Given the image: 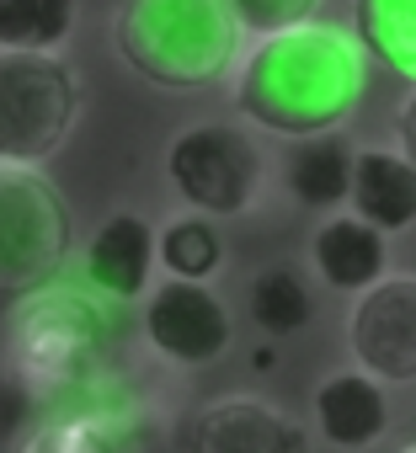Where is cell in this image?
<instances>
[{
  "label": "cell",
  "mask_w": 416,
  "mask_h": 453,
  "mask_svg": "<svg viewBox=\"0 0 416 453\" xmlns=\"http://www.w3.org/2000/svg\"><path fill=\"white\" fill-rule=\"evenodd\" d=\"M241 27L225 0H118L112 49L160 91H208L241 59Z\"/></svg>",
  "instance_id": "obj_3"
},
{
  "label": "cell",
  "mask_w": 416,
  "mask_h": 453,
  "mask_svg": "<svg viewBox=\"0 0 416 453\" xmlns=\"http://www.w3.org/2000/svg\"><path fill=\"white\" fill-rule=\"evenodd\" d=\"M225 262V241L214 230V219H203V213H176L166 219L160 230H155V267L166 278H187V283H208L220 273Z\"/></svg>",
  "instance_id": "obj_18"
},
{
  "label": "cell",
  "mask_w": 416,
  "mask_h": 453,
  "mask_svg": "<svg viewBox=\"0 0 416 453\" xmlns=\"http://www.w3.org/2000/svg\"><path fill=\"white\" fill-rule=\"evenodd\" d=\"M310 273L336 294H363L389 273V235L352 213H331L310 235Z\"/></svg>",
  "instance_id": "obj_14"
},
{
  "label": "cell",
  "mask_w": 416,
  "mask_h": 453,
  "mask_svg": "<svg viewBox=\"0 0 416 453\" xmlns=\"http://www.w3.org/2000/svg\"><path fill=\"white\" fill-rule=\"evenodd\" d=\"M187 453H315V437L289 405L230 389L192 411Z\"/></svg>",
  "instance_id": "obj_10"
},
{
  "label": "cell",
  "mask_w": 416,
  "mask_h": 453,
  "mask_svg": "<svg viewBox=\"0 0 416 453\" xmlns=\"http://www.w3.org/2000/svg\"><path fill=\"white\" fill-rule=\"evenodd\" d=\"M395 453H416V437H411V442H400V448H395Z\"/></svg>",
  "instance_id": "obj_23"
},
{
  "label": "cell",
  "mask_w": 416,
  "mask_h": 453,
  "mask_svg": "<svg viewBox=\"0 0 416 453\" xmlns=\"http://www.w3.org/2000/svg\"><path fill=\"white\" fill-rule=\"evenodd\" d=\"M347 33L363 59L416 86V0H352Z\"/></svg>",
  "instance_id": "obj_16"
},
{
  "label": "cell",
  "mask_w": 416,
  "mask_h": 453,
  "mask_svg": "<svg viewBox=\"0 0 416 453\" xmlns=\"http://www.w3.org/2000/svg\"><path fill=\"white\" fill-rule=\"evenodd\" d=\"M81 118V75L59 54L0 49V165H49Z\"/></svg>",
  "instance_id": "obj_6"
},
{
  "label": "cell",
  "mask_w": 416,
  "mask_h": 453,
  "mask_svg": "<svg viewBox=\"0 0 416 453\" xmlns=\"http://www.w3.org/2000/svg\"><path fill=\"white\" fill-rule=\"evenodd\" d=\"M395 144H400V155L416 165V86H411V96L395 107Z\"/></svg>",
  "instance_id": "obj_21"
},
{
  "label": "cell",
  "mask_w": 416,
  "mask_h": 453,
  "mask_svg": "<svg viewBox=\"0 0 416 453\" xmlns=\"http://www.w3.org/2000/svg\"><path fill=\"white\" fill-rule=\"evenodd\" d=\"M273 363H278L273 347H257V352H251V368H257V373H273Z\"/></svg>",
  "instance_id": "obj_22"
},
{
  "label": "cell",
  "mask_w": 416,
  "mask_h": 453,
  "mask_svg": "<svg viewBox=\"0 0 416 453\" xmlns=\"http://www.w3.org/2000/svg\"><path fill=\"white\" fill-rule=\"evenodd\" d=\"M75 213L43 165H0V299H22L70 267Z\"/></svg>",
  "instance_id": "obj_4"
},
{
  "label": "cell",
  "mask_w": 416,
  "mask_h": 453,
  "mask_svg": "<svg viewBox=\"0 0 416 453\" xmlns=\"http://www.w3.org/2000/svg\"><path fill=\"white\" fill-rule=\"evenodd\" d=\"M139 347V326H128L123 304L96 299L86 283H49L12 299L0 326V373L38 411L123 405L150 395Z\"/></svg>",
  "instance_id": "obj_1"
},
{
  "label": "cell",
  "mask_w": 416,
  "mask_h": 453,
  "mask_svg": "<svg viewBox=\"0 0 416 453\" xmlns=\"http://www.w3.org/2000/svg\"><path fill=\"white\" fill-rule=\"evenodd\" d=\"M12 453H171V421L150 395L91 411H38Z\"/></svg>",
  "instance_id": "obj_8"
},
{
  "label": "cell",
  "mask_w": 416,
  "mask_h": 453,
  "mask_svg": "<svg viewBox=\"0 0 416 453\" xmlns=\"http://www.w3.org/2000/svg\"><path fill=\"white\" fill-rule=\"evenodd\" d=\"M230 75L241 123L278 139L336 134L363 102V49L331 22H299L257 38Z\"/></svg>",
  "instance_id": "obj_2"
},
{
  "label": "cell",
  "mask_w": 416,
  "mask_h": 453,
  "mask_svg": "<svg viewBox=\"0 0 416 453\" xmlns=\"http://www.w3.org/2000/svg\"><path fill=\"white\" fill-rule=\"evenodd\" d=\"M347 213L363 219V224H374L379 235L411 230V224H416V165L400 150H389V144L352 150Z\"/></svg>",
  "instance_id": "obj_13"
},
{
  "label": "cell",
  "mask_w": 416,
  "mask_h": 453,
  "mask_svg": "<svg viewBox=\"0 0 416 453\" xmlns=\"http://www.w3.org/2000/svg\"><path fill=\"white\" fill-rule=\"evenodd\" d=\"M347 352L379 384H416V273H384L352 294Z\"/></svg>",
  "instance_id": "obj_9"
},
{
  "label": "cell",
  "mask_w": 416,
  "mask_h": 453,
  "mask_svg": "<svg viewBox=\"0 0 416 453\" xmlns=\"http://www.w3.org/2000/svg\"><path fill=\"white\" fill-rule=\"evenodd\" d=\"M315 405V426L331 448L342 453H368L384 432H389V395L374 373L363 368H342V373H326L310 395Z\"/></svg>",
  "instance_id": "obj_12"
},
{
  "label": "cell",
  "mask_w": 416,
  "mask_h": 453,
  "mask_svg": "<svg viewBox=\"0 0 416 453\" xmlns=\"http://www.w3.org/2000/svg\"><path fill=\"white\" fill-rule=\"evenodd\" d=\"M139 304H144L139 310V342H144V352H155L171 368H208L235 342V320L208 283L155 278Z\"/></svg>",
  "instance_id": "obj_7"
},
{
  "label": "cell",
  "mask_w": 416,
  "mask_h": 453,
  "mask_svg": "<svg viewBox=\"0 0 416 453\" xmlns=\"http://www.w3.org/2000/svg\"><path fill=\"white\" fill-rule=\"evenodd\" d=\"M166 181L203 219H241L262 197L267 160L246 123L203 118L176 128V139L166 144Z\"/></svg>",
  "instance_id": "obj_5"
},
{
  "label": "cell",
  "mask_w": 416,
  "mask_h": 453,
  "mask_svg": "<svg viewBox=\"0 0 416 453\" xmlns=\"http://www.w3.org/2000/svg\"><path fill=\"white\" fill-rule=\"evenodd\" d=\"M225 12L241 33L267 38V33H289L299 22H315L320 0H225Z\"/></svg>",
  "instance_id": "obj_20"
},
{
  "label": "cell",
  "mask_w": 416,
  "mask_h": 453,
  "mask_svg": "<svg viewBox=\"0 0 416 453\" xmlns=\"http://www.w3.org/2000/svg\"><path fill=\"white\" fill-rule=\"evenodd\" d=\"M347 181H352V150L336 134H315V139H294L283 155V192L299 208H342L347 203Z\"/></svg>",
  "instance_id": "obj_15"
},
{
  "label": "cell",
  "mask_w": 416,
  "mask_h": 453,
  "mask_svg": "<svg viewBox=\"0 0 416 453\" xmlns=\"http://www.w3.org/2000/svg\"><path fill=\"white\" fill-rule=\"evenodd\" d=\"M81 0H0V49L59 54L75 33Z\"/></svg>",
  "instance_id": "obj_19"
},
{
  "label": "cell",
  "mask_w": 416,
  "mask_h": 453,
  "mask_svg": "<svg viewBox=\"0 0 416 453\" xmlns=\"http://www.w3.org/2000/svg\"><path fill=\"white\" fill-rule=\"evenodd\" d=\"M246 315L257 320V331L267 342H283V336H299L310 320H315V288H310V273L294 267V262H273L251 278L246 288Z\"/></svg>",
  "instance_id": "obj_17"
},
{
  "label": "cell",
  "mask_w": 416,
  "mask_h": 453,
  "mask_svg": "<svg viewBox=\"0 0 416 453\" xmlns=\"http://www.w3.org/2000/svg\"><path fill=\"white\" fill-rule=\"evenodd\" d=\"M81 278L107 304H139L155 283V224L128 208L107 213L81 251Z\"/></svg>",
  "instance_id": "obj_11"
}]
</instances>
